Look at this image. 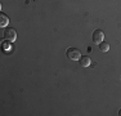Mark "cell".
<instances>
[{
    "label": "cell",
    "instance_id": "1",
    "mask_svg": "<svg viewBox=\"0 0 121 116\" xmlns=\"http://www.w3.org/2000/svg\"><path fill=\"white\" fill-rule=\"evenodd\" d=\"M66 54H67V57L72 61H79L80 58H81V52L77 48H68Z\"/></svg>",
    "mask_w": 121,
    "mask_h": 116
},
{
    "label": "cell",
    "instance_id": "2",
    "mask_svg": "<svg viewBox=\"0 0 121 116\" xmlns=\"http://www.w3.org/2000/svg\"><path fill=\"white\" fill-rule=\"evenodd\" d=\"M4 39L8 40V41H10V43L16 41V40H17V32H16V30L12 28V27H8L7 30L4 31Z\"/></svg>",
    "mask_w": 121,
    "mask_h": 116
},
{
    "label": "cell",
    "instance_id": "3",
    "mask_svg": "<svg viewBox=\"0 0 121 116\" xmlns=\"http://www.w3.org/2000/svg\"><path fill=\"white\" fill-rule=\"evenodd\" d=\"M91 39H93V41L97 45H99L100 43L103 41V39H104V34H103V31H100V30H95L93 32Z\"/></svg>",
    "mask_w": 121,
    "mask_h": 116
},
{
    "label": "cell",
    "instance_id": "4",
    "mask_svg": "<svg viewBox=\"0 0 121 116\" xmlns=\"http://www.w3.org/2000/svg\"><path fill=\"white\" fill-rule=\"evenodd\" d=\"M79 61H80V66H82V67H89L91 65V59L89 56H81Z\"/></svg>",
    "mask_w": 121,
    "mask_h": 116
},
{
    "label": "cell",
    "instance_id": "5",
    "mask_svg": "<svg viewBox=\"0 0 121 116\" xmlns=\"http://www.w3.org/2000/svg\"><path fill=\"white\" fill-rule=\"evenodd\" d=\"M8 23H9L8 16H5L4 13H0V26H1V27H7Z\"/></svg>",
    "mask_w": 121,
    "mask_h": 116
},
{
    "label": "cell",
    "instance_id": "6",
    "mask_svg": "<svg viewBox=\"0 0 121 116\" xmlns=\"http://www.w3.org/2000/svg\"><path fill=\"white\" fill-rule=\"evenodd\" d=\"M98 46H99V50L102 52V53H107V52H109V44L106 43V41H102Z\"/></svg>",
    "mask_w": 121,
    "mask_h": 116
},
{
    "label": "cell",
    "instance_id": "7",
    "mask_svg": "<svg viewBox=\"0 0 121 116\" xmlns=\"http://www.w3.org/2000/svg\"><path fill=\"white\" fill-rule=\"evenodd\" d=\"M9 43H10V41H9ZM9 43H8V40L3 43V49H4V50H7V52H8V50H10V48H12V46H10Z\"/></svg>",
    "mask_w": 121,
    "mask_h": 116
},
{
    "label": "cell",
    "instance_id": "8",
    "mask_svg": "<svg viewBox=\"0 0 121 116\" xmlns=\"http://www.w3.org/2000/svg\"><path fill=\"white\" fill-rule=\"evenodd\" d=\"M119 115H120V116H121V110H120V111H119Z\"/></svg>",
    "mask_w": 121,
    "mask_h": 116
}]
</instances>
